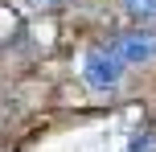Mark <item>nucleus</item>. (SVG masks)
Listing matches in <instances>:
<instances>
[{
  "label": "nucleus",
  "mask_w": 156,
  "mask_h": 152,
  "mask_svg": "<svg viewBox=\"0 0 156 152\" xmlns=\"http://www.w3.org/2000/svg\"><path fill=\"white\" fill-rule=\"evenodd\" d=\"M123 74H127V66L119 62L107 45L86 49V58H82V78H86V87H94V90H111V87H119V82H123Z\"/></svg>",
  "instance_id": "f257e3e1"
},
{
  "label": "nucleus",
  "mask_w": 156,
  "mask_h": 152,
  "mask_svg": "<svg viewBox=\"0 0 156 152\" xmlns=\"http://www.w3.org/2000/svg\"><path fill=\"white\" fill-rule=\"evenodd\" d=\"M107 49H111L123 66L152 62V58H156V33H152V29H127V33H119V37H111Z\"/></svg>",
  "instance_id": "f03ea898"
},
{
  "label": "nucleus",
  "mask_w": 156,
  "mask_h": 152,
  "mask_svg": "<svg viewBox=\"0 0 156 152\" xmlns=\"http://www.w3.org/2000/svg\"><path fill=\"white\" fill-rule=\"evenodd\" d=\"M123 8L136 21H156V0H123Z\"/></svg>",
  "instance_id": "7ed1b4c3"
},
{
  "label": "nucleus",
  "mask_w": 156,
  "mask_h": 152,
  "mask_svg": "<svg viewBox=\"0 0 156 152\" xmlns=\"http://www.w3.org/2000/svg\"><path fill=\"white\" fill-rule=\"evenodd\" d=\"M123 152H156V128H144V132H140V136H136Z\"/></svg>",
  "instance_id": "20e7f679"
},
{
  "label": "nucleus",
  "mask_w": 156,
  "mask_h": 152,
  "mask_svg": "<svg viewBox=\"0 0 156 152\" xmlns=\"http://www.w3.org/2000/svg\"><path fill=\"white\" fill-rule=\"evenodd\" d=\"M25 4H29V8H41V12H45V8H62L66 0H25Z\"/></svg>",
  "instance_id": "39448f33"
}]
</instances>
